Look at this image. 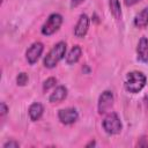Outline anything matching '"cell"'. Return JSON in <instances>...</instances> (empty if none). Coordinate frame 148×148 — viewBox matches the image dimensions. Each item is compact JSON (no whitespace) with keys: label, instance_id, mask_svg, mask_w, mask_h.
<instances>
[{"label":"cell","instance_id":"6da1fadb","mask_svg":"<svg viewBox=\"0 0 148 148\" xmlns=\"http://www.w3.org/2000/svg\"><path fill=\"white\" fill-rule=\"evenodd\" d=\"M146 83H147V77L142 72L132 71L126 74L124 88L126 91H128L131 94H136L145 88Z\"/></svg>","mask_w":148,"mask_h":148},{"label":"cell","instance_id":"7a4b0ae2","mask_svg":"<svg viewBox=\"0 0 148 148\" xmlns=\"http://www.w3.org/2000/svg\"><path fill=\"white\" fill-rule=\"evenodd\" d=\"M66 50H67V45L65 42L60 40L57 44H54L53 47L47 52V54L43 59L44 67L49 69L54 68L59 64V61L66 56Z\"/></svg>","mask_w":148,"mask_h":148},{"label":"cell","instance_id":"3957f363","mask_svg":"<svg viewBox=\"0 0 148 148\" xmlns=\"http://www.w3.org/2000/svg\"><path fill=\"white\" fill-rule=\"evenodd\" d=\"M102 126L105 133H108L109 135H116L119 134L123 130V124L121 120L119 118V116L116 112H109L103 121H102Z\"/></svg>","mask_w":148,"mask_h":148},{"label":"cell","instance_id":"277c9868","mask_svg":"<svg viewBox=\"0 0 148 148\" xmlns=\"http://www.w3.org/2000/svg\"><path fill=\"white\" fill-rule=\"evenodd\" d=\"M64 22V17L59 13H52L40 28V32L44 36H51L57 32Z\"/></svg>","mask_w":148,"mask_h":148},{"label":"cell","instance_id":"5b68a950","mask_svg":"<svg viewBox=\"0 0 148 148\" xmlns=\"http://www.w3.org/2000/svg\"><path fill=\"white\" fill-rule=\"evenodd\" d=\"M113 102H114L113 92L110 91V90H104L98 97V102H97V111H98V113L99 114L106 113L113 106Z\"/></svg>","mask_w":148,"mask_h":148},{"label":"cell","instance_id":"8992f818","mask_svg":"<svg viewBox=\"0 0 148 148\" xmlns=\"http://www.w3.org/2000/svg\"><path fill=\"white\" fill-rule=\"evenodd\" d=\"M44 51V44L42 42H35L32 43L28 50L25 51V59L29 65H35L38 59L40 58L42 53Z\"/></svg>","mask_w":148,"mask_h":148},{"label":"cell","instance_id":"52a82bcc","mask_svg":"<svg viewBox=\"0 0 148 148\" xmlns=\"http://www.w3.org/2000/svg\"><path fill=\"white\" fill-rule=\"evenodd\" d=\"M58 119L64 125H72L77 121L79 112L75 108H65L58 111Z\"/></svg>","mask_w":148,"mask_h":148},{"label":"cell","instance_id":"ba28073f","mask_svg":"<svg viewBox=\"0 0 148 148\" xmlns=\"http://www.w3.org/2000/svg\"><path fill=\"white\" fill-rule=\"evenodd\" d=\"M89 24H90L89 16L87 14H81L74 27V36L76 38H83L88 32Z\"/></svg>","mask_w":148,"mask_h":148},{"label":"cell","instance_id":"9c48e42d","mask_svg":"<svg viewBox=\"0 0 148 148\" xmlns=\"http://www.w3.org/2000/svg\"><path fill=\"white\" fill-rule=\"evenodd\" d=\"M136 57L141 62H148V38L141 37L136 46Z\"/></svg>","mask_w":148,"mask_h":148},{"label":"cell","instance_id":"30bf717a","mask_svg":"<svg viewBox=\"0 0 148 148\" xmlns=\"http://www.w3.org/2000/svg\"><path fill=\"white\" fill-rule=\"evenodd\" d=\"M68 95V89L65 86H58L53 90V92L49 97V102L52 104H58L61 103Z\"/></svg>","mask_w":148,"mask_h":148},{"label":"cell","instance_id":"8fae6325","mask_svg":"<svg viewBox=\"0 0 148 148\" xmlns=\"http://www.w3.org/2000/svg\"><path fill=\"white\" fill-rule=\"evenodd\" d=\"M28 113H29V117L32 121H37L42 118L43 113H44V106L42 103L39 102H35L32 103L29 109H28Z\"/></svg>","mask_w":148,"mask_h":148},{"label":"cell","instance_id":"7c38bea8","mask_svg":"<svg viewBox=\"0 0 148 148\" xmlns=\"http://www.w3.org/2000/svg\"><path fill=\"white\" fill-rule=\"evenodd\" d=\"M82 56V49L80 45H74L69 52L66 54V64L67 65H74L76 64Z\"/></svg>","mask_w":148,"mask_h":148},{"label":"cell","instance_id":"4fadbf2b","mask_svg":"<svg viewBox=\"0 0 148 148\" xmlns=\"http://www.w3.org/2000/svg\"><path fill=\"white\" fill-rule=\"evenodd\" d=\"M133 23L139 29H143L148 25V6L145 7L141 12H139L135 15V17L133 20Z\"/></svg>","mask_w":148,"mask_h":148},{"label":"cell","instance_id":"5bb4252c","mask_svg":"<svg viewBox=\"0 0 148 148\" xmlns=\"http://www.w3.org/2000/svg\"><path fill=\"white\" fill-rule=\"evenodd\" d=\"M109 8L110 12L112 14V16L116 20H120L121 18V7H120V1L119 0H109Z\"/></svg>","mask_w":148,"mask_h":148},{"label":"cell","instance_id":"9a60e30c","mask_svg":"<svg viewBox=\"0 0 148 148\" xmlns=\"http://www.w3.org/2000/svg\"><path fill=\"white\" fill-rule=\"evenodd\" d=\"M57 82H58L57 77H54V76H50V77H47V79L43 82V91H45V92L49 91L51 88L56 87Z\"/></svg>","mask_w":148,"mask_h":148},{"label":"cell","instance_id":"2e32d148","mask_svg":"<svg viewBox=\"0 0 148 148\" xmlns=\"http://www.w3.org/2000/svg\"><path fill=\"white\" fill-rule=\"evenodd\" d=\"M28 81H29V76H28V74L25 72H21V73L17 74V76H16V83H17V86L24 87L28 83Z\"/></svg>","mask_w":148,"mask_h":148},{"label":"cell","instance_id":"e0dca14e","mask_svg":"<svg viewBox=\"0 0 148 148\" xmlns=\"http://www.w3.org/2000/svg\"><path fill=\"white\" fill-rule=\"evenodd\" d=\"M17 147H20V143L14 139H10L2 145V148H17Z\"/></svg>","mask_w":148,"mask_h":148},{"label":"cell","instance_id":"ac0fdd59","mask_svg":"<svg viewBox=\"0 0 148 148\" xmlns=\"http://www.w3.org/2000/svg\"><path fill=\"white\" fill-rule=\"evenodd\" d=\"M136 147H148V138L141 136L136 142Z\"/></svg>","mask_w":148,"mask_h":148},{"label":"cell","instance_id":"d6986e66","mask_svg":"<svg viewBox=\"0 0 148 148\" xmlns=\"http://www.w3.org/2000/svg\"><path fill=\"white\" fill-rule=\"evenodd\" d=\"M8 106L6 105V103L5 102H1V104H0V114H1V117L3 118L7 113H8Z\"/></svg>","mask_w":148,"mask_h":148},{"label":"cell","instance_id":"ffe728a7","mask_svg":"<svg viewBox=\"0 0 148 148\" xmlns=\"http://www.w3.org/2000/svg\"><path fill=\"white\" fill-rule=\"evenodd\" d=\"M140 1L141 0H124V3H125L126 7H132V6L136 5V3H139Z\"/></svg>","mask_w":148,"mask_h":148},{"label":"cell","instance_id":"44dd1931","mask_svg":"<svg viewBox=\"0 0 148 148\" xmlns=\"http://www.w3.org/2000/svg\"><path fill=\"white\" fill-rule=\"evenodd\" d=\"M84 0H71V7L74 8V7H77L80 3H82Z\"/></svg>","mask_w":148,"mask_h":148},{"label":"cell","instance_id":"7402d4cb","mask_svg":"<svg viewBox=\"0 0 148 148\" xmlns=\"http://www.w3.org/2000/svg\"><path fill=\"white\" fill-rule=\"evenodd\" d=\"M95 146H96V141H95V140H91V141H89V142L86 145L87 148H89V147H95Z\"/></svg>","mask_w":148,"mask_h":148},{"label":"cell","instance_id":"603a6c76","mask_svg":"<svg viewBox=\"0 0 148 148\" xmlns=\"http://www.w3.org/2000/svg\"><path fill=\"white\" fill-rule=\"evenodd\" d=\"M143 102H145L146 106H148V95H146V96L143 97Z\"/></svg>","mask_w":148,"mask_h":148}]
</instances>
